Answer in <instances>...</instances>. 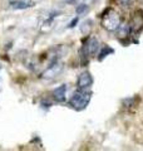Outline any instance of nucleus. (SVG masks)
<instances>
[{
    "label": "nucleus",
    "instance_id": "obj_1",
    "mask_svg": "<svg viewBox=\"0 0 143 151\" xmlns=\"http://www.w3.org/2000/svg\"><path fill=\"white\" fill-rule=\"evenodd\" d=\"M92 98V92L87 91V89H82L79 88L73 96H72L69 105L77 111H82L85 107L88 106V103Z\"/></svg>",
    "mask_w": 143,
    "mask_h": 151
},
{
    "label": "nucleus",
    "instance_id": "obj_2",
    "mask_svg": "<svg viewBox=\"0 0 143 151\" xmlns=\"http://www.w3.org/2000/svg\"><path fill=\"white\" fill-rule=\"evenodd\" d=\"M102 24L107 30H117V28L121 24L118 13L112 10V9H109L108 13L102 19Z\"/></svg>",
    "mask_w": 143,
    "mask_h": 151
},
{
    "label": "nucleus",
    "instance_id": "obj_3",
    "mask_svg": "<svg viewBox=\"0 0 143 151\" xmlns=\"http://www.w3.org/2000/svg\"><path fill=\"white\" fill-rule=\"evenodd\" d=\"M61 69H63V65H61L60 63H53L51 65H49V68H46V70L44 73L41 74V77L44 78V79H51V78H54L56 77L60 72H61Z\"/></svg>",
    "mask_w": 143,
    "mask_h": 151
},
{
    "label": "nucleus",
    "instance_id": "obj_4",
    "mask_svg": "<svg viewBox=\"0 0 143 151\" xmlns=\"http://www.w3.org/2000/svg\"><path fill=\"white\" fill-rule=\"evenodd\" d=\"M93 83V78L90 76L89 72H83L80 73V76L78 77V88L82 89H88Z\"/></svg>",
    "mask_w": 143,
    "mask_h": 151
},
{
    "label": "nucleus",
    "instance_id": "obj_5",
    "mask_svg": "<svg viewBox=\"0 0 143 151\" xmlns=\"http://www.w3.org/2000/svg\"><path fill=\"white\" fill-rule=\"evenodd\" d=\"M98 48H99V42H98L97 38H94V37L89 38V40L87 42V44H85V47H84V49L87 50V53L92 54V55L97 53Z\"/></svg>",
    "mask_w": 143,
    "mask_h": 151
},
{
    "label": "nucleus",
    "instance_id": "obj_6",
    "mask_svg": "<svg viewBox=\"0 0 143 151\" xmlns=\"http://www.w3.org/2000/svg\"><path fill=\"white\" fill-rule=\"evenodd\" d=\"M65 93H66V84H61V86L56 87L53 92L54 100L56 102H64L65 100Z\"/></svg>",
    "mask_w": 143,
    "mask_h": 151
},
{
    "label": "nucleus",
    "instance_id": "obj_7",
    "mask_svg": "<svg viewBox=\"0 0 143 151\" xmlns=\"http://www.w3.org/2000/svg\"><path fill=\"white\" fill-rule=\"evenodd\" d=\"M34 5V3L30 0H14L10 1V6L13 9H28Z\"/></svg>",
    "mask_w": 143,
    "mask_h": 151
},
{
    "label": "nucleus",
    "instance_id": "obj_8",
    "mask_svg": "<svg viewBox=\"0 0 143 151\" xmlns=\"http://www.w3.org/2000/svg\"><path fill=\"white\" fill-rule=\"evenodd\" d=\"M131 32V27L129 24H119V27L117 28V33L119 37H127L128 34H129Z\"/></svg>",
    "mask_w": 143,
    "mask_h": 151
},
{
    "label": "nucleus",
    "instance_id": "obj_9",
    "mask_svg": "<svg viewBox=\"0 0 143 151\" xmlns=\"http://www.w3.org/2000/svg\"><path fill=\"white\" fill-rule=\"evenodd\" d=\"M87 10H88V6L85 5V4H79V5L75 8V13H77L78 15H82V14H84Z\"/></svg>",
    "mask_w": 143,
    "mask_h": 151
},
{
    "label": "nucleus",
    "instance_id": "obj_10",
    "mask_svg": "<svg viewBox=\"0 0 143 151\" xmlns=\"http://www.w3.org/2000/svg\"><path fill=\"white\" fill-rule=\"evenodd\" d=\"M108 53H113V49L112 48H109V47H103L102 50H101V53H99V59H103L104 57H106V54Z\"/></svg>",
    "mask_w": 143,
    "mask_h": 151
},
{
    "label": "nucleus",
    "instance_id": "obj_11",
    "mask_svg": "<svg viewBox=\"0 0 143 151\" xmlns=\"http://www.w3.org/2000/svg\"><path fill=\"white\" fill-rule=\"evenodd\" d=\"M117 1L119 4V6L123 8V9L129 8V5H131V0H117Z\"/></svg>",
    "mask_w": 143,
    "mask_h": 151
},
{
    "label": "nucleus",
    "instance_id": "obj_12",
    "mask_svg": "<svg viewBox=\"0 0 143 151\" xmlns=\"http://www.w3.org/2000/svg\"><path fill=\"white\" fill-rule=\"evenodd\" d=\"M78 23V19L75 18V19H73V20H72V23L69 24V28H73V27H75V24H77Z\"/></svg>",
    "mask_w": 143,
    "mask_h": 151
},
{
    "label": "nucleus",
    "instance_id": "obj_13",
    "mask_svg": "<svg viewBox=\"0 0 143 151\" xmlns=\"http://www.w3.org/2000/svg\"><path fill=\"white\" fill-rule=\"evenodd\" d=\"M65 1H66V3H74L75 0H65Z\"/></svg>",
    "mask_w": 143,
    "mask_h": 151
}]
</instances>
